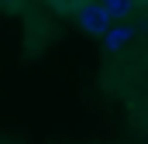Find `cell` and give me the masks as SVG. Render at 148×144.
I'll use <instances>...</instances> for the list:
<instances>
[{"label":"cell","mask_w":148,"mask_h":144,"mask_svg":"<svg viewBox=\"0 0 148 144\" xmlns=\"http://www.w3.org/2000/svg\"><path fill=\"white\" fill-rule=\"evenodd\" d=\"M103 7H107V14H110L114 21H124L131 10H134V0H100Z\"/></svg>","instance_id":"obj_3"},{"label":"cell","mask_w":148,"mask_h":144,"mask_svg":"<svg viewBox=\"0 0 148 144\" xmlns=\"http://www.w3.org/2000/svg\"><path fill=\"white\" fill-rule=\"evenodd\" d=\"M76 21H79V28L86 31V35H97V38H107L110 35V14H107V7L100 3V0H86V3H79L76 7Z\"/></svg>","instance_id":"obj_1"},{"label":"cell","mask_w":148,"mask_h":144,"mask_svg":"<svg viewBox=\"0 0 148 144\" xmlns=\"http://www.w3.org/2000/svg\"><path fill=\"white\" fill-rule=\"evenodd\" d=\"M131 35H134V28H131V24H121V28H110V35L103 38V48H107V52H121V48H124V41H127Z\"/></svg>","instance_id":"obj_2"},{"label":"cell","mask_w":148,"mask_h":144,"mask_svg":"<svg viewBox=\"0 0 148 144\" xmlns=\"http://www.w3.org/2000/svg\"><path fill=\"white\" fill-rule=\"evenodd\" d=\"M0 3H3V7H17L21 0H0Z\"/></svg>","instance_id":"obj_4"}]
</instances>
